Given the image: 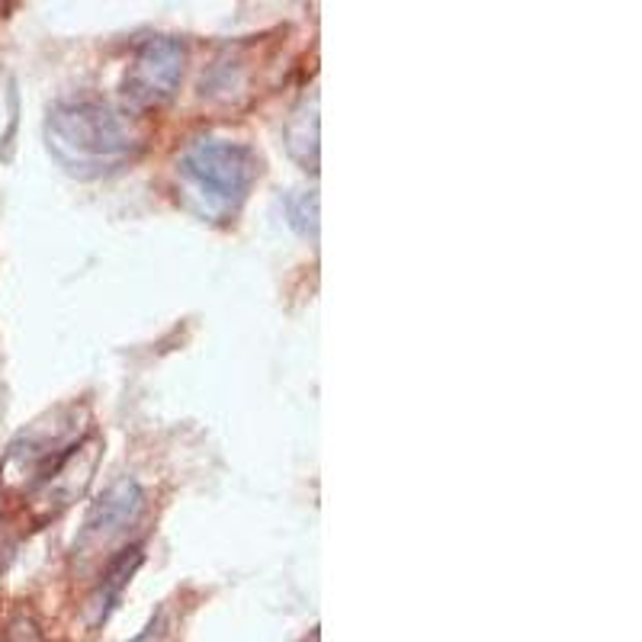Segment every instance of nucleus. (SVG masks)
<instances>
[{
	"instance_id": "obj_1",
	"label": "nucleus",
	"mask_w": 642,
	"mask_h": 642,
	"mask_svg": "<svg viewBox=\"0 0 642 642\" xmlns=\"http://www.w3.org/2000/svg\"><path fill=\"white\" fill-rule=\"evenodd\" d=\"M45 145L52 157L77 177H100L139 152V129L126 113L97 100L52 107L45 119Z\"/></svg>"
},
{
	"instance_id": "obj_2",
	"label": "nucleus",
	"mask_w": 642,
	"mask_h": 642,
	"mask_svg": "<svg viewBox=\"0 0 642 642\" xmlns=\"http://www.w3.org/2000/svg\"><path fill=\"white\" fill-rule=\"evenodd\" d=\"M258 171H261L258 154L241 142H222V139H203L189 145L177 161V174L189 203L206 219L235 216L254 187Z\"/></svg>"
},
{
	"instance_id": "obj_3",
	"label": "nucleus",
	"mask_w": 642,
	"mask_h": 642,
	"mask_svg": "<svg viewBox=\"0 0 642 642\" xmlns=\"http://www.w3.org/2000/svg\"><path fill=\"white\" fill-rule=\"evenodd\" d=\"M80 440V424H77V405L62 409L45 421H36V427H30L26 434H20L10 447V454L3 459V482H26V476L39 486L52 466L68 454Z\"/></svg>"
},
{
	"instance_id": "obj_4",
	"label": "nucleus",
	"mask_w": 642,
	"mask_h": 642,
	"mask_svg": "<svg viewBox=\"0 0 642 642\" xmlns=\"http://www.w3.org/2000/svg\"><path fill=\"white\" fill-rule=\"evenodd\" d=\"M184 68H187V48L181 39H149L129 65L126 97L135 107H161L177 94Z\"/></svg>"
},
{
	"instance_id": "obj_5",
	"label": "nucleus",
	"mask_w": 642,
	"mask_h": 642,
	"mask_svg": "<svg viewBox=\"0 0 642 642\" xmlns=\"http://www.w3.org/2000/svg\"><path fill=\"white\" fill-rule=\"evenodd\" d=\"M142 508H145V494H142V489H139L132 479L116 482V486H110L107 494L90 508L80 543H84V546H100V543L113 540V536H119L122 530L132 527V524L139 521Z\"/></svg>"
},
{
	"instance_id": "obj_6",
	"label": "nucleus",
	"mask_w": 642,
	"mask_h": 642,
	"mask_svg": "<svg viewBox=\"0 0 642 642\" xmlns=\"http://www.w3.org/2000/svg\"><path fill=\"white\" fill-rule=\"evenodd\" d=\"M100 463V440H77L68 454L62 456L52 472L39 482L36 489L48 501L52 511L72 504L80 491L87 489V482L94 479V469Z\"/></svg>"
},
{
	"instance_id": "obj_7",
	"label": "nucleus",
	"mask_w": 642,
	"mask_h": 642,
	"mask_svg": "<svg viewBox=\"0 0 642 642\" xmlns=\"http://www.w3.org/2000/svg\"><path fill=\"white\" fill-rule=\"evenodd\" d=\"M139 549H132V556H122V559H116L113 568L107 572V578H104V585H100V595H97V601H94V607H97V620L100 617H107V610L113 607V601L119 598V591L126 588V581H129V575L135 572V566H139Z\"/></svg>"
},
{
	"instance_id": "obj_8",
	"label": "nucleus",
	"mask_w": 642,
	"mask_h": 642,
	"mask_svg": "<svg viewBox=\"0 0 642 642\" xmlns=\"http://www.w3.org/2000/svg\"><path fill=\"white\" fill-rule=\"evenodd\" d=\"M290 216L293 226L300 228L303 235H315L318 231V196L315 193H303L290 203Z\"/></svg>"
},
{
	"instance_id": "obj_9",
	"label": "nucleus",
	"mask_w": 642,
	"mask_h": 642,
	"mask_svg": "<svg viewBox=\"0 0 642 642\" xmlns=\"http://www.w3.org/2000/svg\"><path fill=\"white\" fill-rule=\"evenodd\" d=\"M3 642H42V636H39L36 627H33L30 620H20V623L10 627V633H7V640Z\"/></svg>"
}]
</instances>
